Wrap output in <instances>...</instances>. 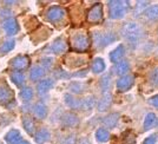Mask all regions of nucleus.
<instances>
[{"instance_id": "31", "label": "nucleus", "mask_w": 158, "mask_h": 144, "mask_svg": "<svg viewBox=\"0 0 158 144\" xmlns=\"http://www.w3.org/2000/svg\"><path fill=\"white\" fill-rule=\"evenodd\" d=\"M20 97L24 99V100H30L33 97V90L31 87H24L21 91H20Z\"/></svg>"}, {"instance_id": "22", "label": "nucleus", "mask_w": 158, "mask_h": 144, "mask_svg": "<svg viewBox=\"0 0 158 144\" xmlns=\"http://www.w3.org/2000/svg\"><path fill=\"white\" fill-rule=\"evenodd\" d=\"M157 116L155 113H148L146 117L144 119V129L145 130H149L151 129L155 124H157Z\"/></svg>"}, {"instance_id": "13", "label": "nucleus", "mask_w": 158, "mask_h": 144, "mask_svg": "<svg viewBox=\"0 0 158 144\" xmlns=\"http://www.w3.org/2000/svg\"><path fill=\"white\" fill-rule=\"evenodd\" d=\"M61 122H63V124L65 125V126L72 128V126H76V125L78 124V117H77L74 113L67 112V113H65V115L63 116Z\"/></svg>"}, {"instance_id": "7", "label": "nucleus", "mask_w": 158, "mask_h": 144, "mask_svg": "<svg viewBox=\"0 0 158 144\" xmlns=\"http://www.w3.org/2000/svg\"><path fill=\"white\" fill-rule=\"evenodd\" d=\"M65 11L64 8L60 6H52L47 10L46 12V19L51 23H57L64 18Z\"/></svg>"}, {"instance_id": "2", "label": "nucleus", "mask_w": 158, "mask_h": 144, "mask_svg": "<svg viewBox=\"0 0 158 144\" xmlns=\"http://www.w3.org/2000/svg\"><path fill=\"white\" fill-rule=\"evenodd\" d=\"M130 7L129 1H123V0H113L109 2V14L111 19H120L126 14Z\"/></svg>"}, {"instance_id": "16", "label": "nucleus", "mask_w": 158, "mask_h": 144, "mask_svg": "<svg viewBox=\"0 0 158 144\" xmlns=\"http://www.w3.org/2000/svg\"><path fill=\"white\" fill-rule=\"evenodd\" d=\"M112 99H111V95H110V92H104V95H103V98L99 100L98 103V110L99 111H105L106 109L110 106L111 104Z\"/></svg>"}, {"instance_id": "3", "label": "nucleus", "mask_w": 158, "mask_h": 144, "mask_svg": "<svg viewBox=\"0 0 158 144\" xmlns=\"http://www.w3.org/2000/svg\"><path fill=\"white\" fill-rule=\"evenodd\" d=\"M71 46L78 52H84L90 47V39L85 32H76L71 37Z\"/></svg>"}, {"instance_id": "29", "label": "nucleus", "mask_w": 158, "mask_h": 144, "mask_svg": "<svg viewBox=\"0 0 158 144\" xmlns=\"http://www.w3.org/2000/svg\"><path fill=\"white\" fill-rule=\"evenodd\" d=\"M96 104V100L93 96H89L85 99H81V109L84 110H91Z\"/></svg>"}, {"instance_id": "5", "label": "nucleus", "mask_w": 158, "mask_h": 144, "mask_svg": "<svg viewBox=\"0 0 158 144\" xmlns=\"http://www.w3.org/2000/svg\"><path fill=\"white\" fill-rule=\"evenodd\" d=\"M86 19L89 23L91 24H97L100 20L103 19V5L98 2V4H94L86 14Z\"/></svg>"}, {"instance_id": "11", "label": "nucleus", "mask_w": 158, "mask_h": 144, "mask_svg": "<svg viewBox=\"0 0 158 144\" xmlns=\"http://www.w3.org/2000/svg\"><path fill=\"white\" fill-rule=\"evenodd\" d=\"M130 70V64H129V61L127 60H120L119 63L116 64L114 66V69H113V71L116 74H118V76H126V73L127 71Z\"/></svg>"}, {"instance_id": "8", "label": "nucleus", "mask_w": 158, "mask_h": 144, "mask_svg": "<svg viewBox=\"0 0 158 144\" xmlns=\"http://www.w3.org/2000/svg\"><path fill=\"white\" fill-rule=\"evenodd\" d=\"M4 30L6 31V33L8 36H14L19 32V25L17 23V20L14 18H8L4 21Z\"/></svg>"}, {"instance_id": "10", "label": "nucleus", "mask_w": 158, "mask_h": 144, "mask_svg": "<svg viewBox=\"0 0 158 144\" xmlns=\"http://www.w3.org/2000/svg\"><path fill=\"white\" fill-rule=\"evenodd\" d=\"M28 65H30V59L24 54H19L12 60V66L15 70H25Z\"/></svg>"}, {"instance_id": "17", "label": "nucleus", "mask_w": 158, "mask_h": 144, "mask_svg": "<svg viewBox=\"0 0 158 144\" xmlns=\"http://www.w3.org/2000/svg\"><path fill=\"white\" fill-rule=\"evenodd\" d=\"M33 112H34V115L38 118H45L47 115L46 105L44 104V103H41V102H38L37 104L34 105V108H33Z\"/></svg>"}, {"instance_id": "9", "label": "nucleus", "mask_w": 158, "mask_h": 144, "mask_svg": "<svg viewBox=\"0 0 158 144\" xmlns=\"http://www.w3.org/2000/svg\"><path fill=\"white\" fill-rule=\"evenodd\" d=\"M133 85V77L132 76H123L117 80V89L118 91L123 92V91H127L131 86Z\"/></svg>"}, {"instance_id": "36", "label": "nucleus", "mask_w": 158, "mask_h": 144, "mask_svg": "<svg viewBox=\"0 0 158 144\" xmlns=\"http://www.w3.org/2000/svg\"><path fill=\"white\" fill-rule=\"evenodd\" d=\"M123 144H136V138L132 133H129L125 138H124V143Z\"/></svg>"}, {"instance_id": "20", "label": "nucleus", "mask_w": 158, "mask_h": 144, "mask_svg": "<svg viewBox=\"0 0 158 144\" xmlns=\"http://www.w3.org/2000/svg\"><path fill=\"white\" fill-rule=\"evenodd\" d=\"M52 86H53V82L51 79H44V80H41V82L38 83L37 90H38L39 93H46Z\"/></svg>"}, {"instance_id": "32", "label": "nucleus", "mask_w": 158, "mask_h": 144, "mask_svg": "<svg viewBox=\"0 0 158 144\" xmlns=\"http://www.w3.org/2000/svg\"><path fill=\"white\" fill-rule=\"evenodd\" d=\"M149 78H150V82H151L152 85L158 86V66H156V67L150 72Z\"/></svg>"}, {"instance_id": "34", "label": "nucleus", "mask_w": 158, "mask_h": 144, "mask_svg": "<svg viewBox=\"0 0 158 144\" xmlns=\"http://www.w3.org/2000/svg\"><path fill=\"white\" fill-rule=\"evenodd\" d=\"M148 5V2L145 1H139L138 5H136V10H135V15L137 14L138 15L139 13H143V10L145 8V6Z\"/></svg>"}, {"instance_id": "18", "label": "nucleus", "mask_w": 158, "mask_h": 144, "mask_svg": "<svg viewBox=\"0 0 158 144\" xmlns=\"http://www.w3.org/2000/svg\"><path fill=\"white\" fill-rule=\"evenodd\" d=\"M44 74H45V69L43 67V66H33L32 70H31V73H30V77L32 80H39L44 77Z\"/></svg>"}, {"instance_id": "37", "label": "nucleus", "mask_w": 158, "mask_h": 144, "mask_svg": "<svg viewBox=\"0 0 158 144\" xmlns=\"http://www.w3.org/2000/svg\"><path fill=\"white\" fill-rule=\"evenodd\" d=\"M41 61H43V65L45 66L46 69L51 67V65H52V59H51V58H44Z\"/></svg>"}, {"instance_id": "26", "label": "nucleus", "mask_w": 158, "mask_h": 144, "mask_svg": "<svg viewBox=\"0 0 158 144\" xmlns=\"http://www.w3.org/2000/svg\"><path fill=\"white\" fill-rule=\"evenodd\" d=\"M105 70V63L102 58H96L92 64V71L94 73H100Z\"/></svg>"}, {"instance_id": "21", "label": "nucleus", "mask_w": 158, "mask_h": 144, "mask_svg": "<svg viewBox=\"0 0 158 144\" xmlns=\"http://www.w3.org/2000/svg\"><path fill=\"white\" fill-rule=\"evenodd\" d=\"M96 139L98 141L99 143H105L110 139V133L106 129H103L100 128L98 130L96 131Z\"/></svg>"}, {"instance_id": "38", "label": "nucleus", "mask_w": 158, "mask_h": 144, "mask_svg": "<svg viewBox=\"0 0 158 144\" xmlns=\"http://www.w3.org/2000/svg\"><path fill=\"white\" fill-rule=\"evenodd\" d=\"M143 144H156V137L155 136H150L145 139Z\"/></svg>"}, {"instance_id": "25", "label": "nucleus", "mask_w": 158, "mask_h": 144, "mask_svg": "<svg viewBox=\"0 0 158 144\" xmlns=\"http://www.w3.org/2000/svg\"><path fill=\"white\" fill-rule=\"evenodd\" d=\"M23 125H24V129L26 130V132L28 135H33L34 132V122L31 117H24L23 119Z\"/></svg>"}, {"instance_id": "39", "label": "nucleus", "mask_w": 158, "mask_h": 144, "mask_svg": "<svg viewBox=\"0 0 158 144\" xmlns=\"http://www.w3.org/2000/svg\"><path fill=\"white\" fill-rule=\"evenodd\" d=\"M150 104H151L152 106H156V108H158V95L153 96V97L150 99Z\"/></svg>"}, {"instance_id": "27", "label": "nucleus", "mask_w": 158, "mask_h": 144, "mask_svg": "<svg viewBox=\"0 0 158 144\" xmlns=\"http://www.w3.org/2000/svg\"><path fill=\"white\" fill-rule=\"evenodd\" d=\"M145 17L150 20L158 19V5H153V6L149 7L144 12Z\"/></svg>"}, {"instance_id": "35", "label": "nucleus", "mask_w": 158, "mask_h": 144, "mask_svg": "<svg viewBox=\"0 0 158 144\" xmlns=\"http://www.w3.org/2000/svg\"><path fill=\"white\" fill-rule=\"evenodd\" d=\"M70 89H71V91L74 92V93H80V92H83V85L79 84V83H73V84H71Z\"/></svg>"}, {"instance_id": "4", "label": "nucleus", "mask_w": 158, "mask_h": 144, "mask_svg": "<svg viewBox=\"0 0 158 144\" xmlns=\"http://www.w3.org/2000/svg\"><path fill=\"white\" fill-rule=\"evenodd\" d=\"M87 63V56L83 53H72L65 58V64L70 67H80Z\"/></svg>"}, {"instance_id": "23", "label": "nucleus", "mask_w": 158, "mask_h": 144, "mask_svg": "<svg viewBox=\"0 0 158 144\" xmlns=\"http://www.w3.org/2000/svg\"><path fill=\"white\" fill-rule=\"evenodd\" d=\"M48 139H50V132L46 129H41V130H39L35 133V141H37V143L43 144L45 143V142H47Z\"/></svg>"}, {"instance_id": "6", "label": "nucleus", "mask_w": 158, "mask_h": 144, "mask_svg": "<svg viewBox=\"0 0 158 144\" xmlns=\"http://www.w3.org/2000/svg\"><path fill=\"white\" fill-rule=\"evenodd\" d=\"M14 93L5 82H0V105H6L12 102Z\"/></svg>"}, {"instance_id": "28", "label": "nucleus", "mask_w": 158, "mask_h": 144, "mask_svg": "<svg viewBox=\"0 0 158 144\" xmlns=\"http://www.w3.org/2000/svg\"><path fill=\"white\" fill-rule=\"evenodd\" d=\"M11 79H12V82H13L14 84L18 86L24 85V83H25V76L21 72H14V73H12L11 74Z\"/></svg>"}, {"instance_id": "1", "label": "nucleus", "mask_w": 158, "mask_h": 144, "mask_svg": "<svg viewBox=\"0 0 158 144\" xmlns=\"http://www.w3.org/2000/svg\"><path fill=\"white\" fill-rule=\"evenodd\" d=\"M122 36L130 44H137V41L142 36V28L136 23H126L122 27Z\"/></svg>"}, {"instance_id": "40", "label": "nucleus", "mask_w": 158, "mask_h": 144, "mask_svg": "<svg viewBox=\"0 0 158 144\" xmlns=\"http://www.w3.org/2000/svg\"><path fill=\"white\" fill-rule=\"evenodd\" d=\"M17 144H30L27 141H20V142H18Z\"/></svg>"}, {"instance_id": "15", "label": "nucleus", "mask_w": 158, "mask_h": 144, "mask_svg": "<svg viewBox=\"0 0 158 144\" xmlns=\"http://www.w3.org/2000/svg\"><path fill=\"white\" fill-rule=\"evenodd\" d=\"M52 51L54 53H63L66 51L67 49V45H66V41L63 38H58V39L54 40V43L51 46Z\"/></svg>"}, {"instance_id": "33", "label": "nucleus", "mask_w": 158, "mask_h": 144, "mask_svg": "<svg viewBox=\"0 0 158 144\" xmlns=\"http://www.w3.org/2000/svg\"><path fill=\"white\" fill-rule=\"evenodd\" d=\"M100 85L103 87L104 92H109V87H110V76H105L100 80Z\"/></svg>"}, {"instance_id": "12", "label": "nucleus", "mask_w": 158, "mask_h": 144, "mask_svg": "<svg viewBox=\"0 0 158 144\" xmlns=\"http://www.w3.org/2000/svg\"><path fill=\"white\" fill-rule=\"evenodd\" d=\"M5 139H6V142L8 144H17L18 142L21 141V135H20L19 130L12 129V130H10L6 133Z\"/></svg>"}, {"instance_id": "19", "label": "nucleus", "mask_w": 158, "mask_h": 144, "mask_svg": "<svg viewBox=\"0 0 158 144\" xmlns=\"http://www.w3.org/2000/svg\"><path fill=\"white\" fill-rule=\"evenodd\" d=\"M118 118H119V115L118 113H110L109 116H106L104 119H103V123L104 125H106L107 128H114L116 124H117V122H118Z\"/></svg>"}, {"instance_id": "14", "label": "nucleus", "mask_w": 158, "mask_h": 144, "mask_svg": "<svg viewBox=\"0 0 158 144\" xmlns=\"http://www.w3.org/2000/svg\"><path fill=\"white\" fill-rule=\"evenodd\" d=\"M124 53H125V49H124V46L123 45H118L111 53H110V59H111V61L113 63H117V61H120V59L123 58V56H124Z\"/></svg>"}, {"instance_id": "30", "label": "nucleus", "mask_w": 158, "mask_h": 144, "mask_svg": "<svg viewBox=\"0 0 158 144\" xmlns=\"http://www.w3.org/2000/svg\"><path fill=\"white\" fill-rule=\"evenodd\" d=\"M14 46H15V41H14V40H7L4 44L0 45V52L1 53L10 52L11 50H13Z\"/></svg>"}, {"instance_id": "24", "label": "nucleus", "mask_w": 158, "mask_h": 144, "mask_svg": "<svg viewBox=\"0 0 158 144\" xmlns=\"http://www.w3.org/2000/svg\"><path fill=\"white\" fill-rule=\"evenodd\" d=\"M65 103L71 109H79V108H81V100L73 98L72 96H70L69 93L65 95Z\"/></svg>"}]
</instances>
